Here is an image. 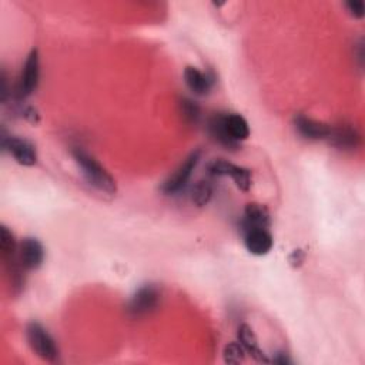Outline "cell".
<instances>
[{
  "label": "cell",
  "instance_id": "obj_18",
  "mask_svg": "<svg viewBox=\"0 0 365 365\" xmlns=\"http://www.w3.org/2000/svg\"><path fill=\"white\" fill-rule=\"evenodd\" d=\"M180 106V113L184 118L185 123L188 124H197L201 118V108L200 106L197 104V101L191 100V98H187V97H182L178 103Z\"/></svg>",
  "mask_w": 365,
  "mask_h": 365
},
{
  "label": "cell",
  "instance_id": "obj_12",
  "mask_svg": "<svg viewBox=\"0 0 365 365\" xmlns=\"http://www.w3.org/2000/svg\"><path fill=\"white\" fill-rule=\"evenodd\" d=\"M224 117H225V113H214L210 118H208V123H207V130H208V134L210 137L218 143L220 145H222L224 148L227 150H238L240 148V143L235 141L230 133L227 131V127H225V121H224Z\"/></svg>",
  "mask_w": 365,
  "mask_h": 365
},
{
  "label": "cell",
  "instance_id": "obj_16",
  "mask_svg": "<svg viewBox=\"0 0 365 365\" xmlns=\"http://www.w3.org/2000/svg\"><path fill=\"white\" fill-rule=\"evenodd\" d=\"M227 131L235 141H244L250 137V125L247 120L237 113H225L224 117Z\"/></svg>",
  "mask_w": 365,
  "mask_h": 365
},
{
  "label": "cell",
  "instance_id": "obj_6",
  "mask_svg": "<svg viewBox=\"0 0 365 365\" xmlns=\"http://www.w3.org/2000/svg\"><path fill=\"white\" fill-rule=\"evenodd\" d=\"M1 147L4 151H9L10 155L20 165L31 167L37 163V151L33 143H30L26 138L7 134L4 128L1 131Z\"/></svg>",
  "mask_w": 365,
  "mask_h": 365
},
{
  "label": "cell",
  "instance_id": "obj_4",
  "mask_svg": "<svg viewBox=\"0 0 365 365\" xmlns=\"http://www.w3.org/2000/svg\"><path fill=\"white\" fill-rule=\"evenodd\" d=\"M207 173L211 177H231L237 188L244 192L250 191L252 184L251 170L241 165H235L224 158H217L210 161L207 165Z\"/></svg>",
  "mask_w": 365,
  "mask_h": 365
},
{
  "label": "cell",
  "instance_id": "obj_14",
  "mask_svg": "<svg viewBox=\"0 0 365 365\" xmlns=\"http://www.w3.org/2000/svg\"><path fill=\"white\" fill-rule=\"evenodd\" d=\"M244 245L252 255H267L274 245V240L268 230H254L244 234Z\"/></svg>",
  "mask_w": 365,
  "mask_h": 365
},
{
  "label": "cell",
  "instance_id": "obj_23",
  "mask_svg": "<svg viewBox=\"0 0 365 365\" xmlns=\"http://www.w3.org/2000/svg\"><path fill=\"white\" fill-rule=\"evenodd\" d=\"M271 362L274 364H281V365H285V364H291V359L285 355V352H278L272 359Z\"/></svg>",
  "mask_w": 365,
  "mask_h": 365
},
{
  "label": "cell",
  "instance_id": "obj_21",
  "mask_svg": "<svg viewBox=\"0 0 365 365\" xmlns=\"http://www.w3.org/2000/svg\"><path fill=\"white\" fill-rule=\"evenodd\" d=\"M19 113L21 114V117H23L26 121H29V123H31V124H34V125L40 121V113H38V110H37L34 106L27 104V106H24V107H20Z\"/></svg>",
  "mask_w": 365,
  "mask_h": 365
},
{
  "label": "cell",
  "instance_id": "obj_7",
  "mask_svg": "<svg viewBox=\"0 0 365 365\" xmlns=\"http://www.w3.org/2000/svg\"><path fill=\"white\" fill-rule=\"evenodd\" d=\"M201 158V151L200 150H195L192 151L181 164L180 167L161 184L160 190L167 194V195H173V194H177L180 192L185 185L187 182L190 181L191 175H192V171L195 170L198 161Z\"/></svg>",
  "mask_w": 365,
  "mask_h": 365
},
{
  "label": "cell",
  "instance_id": "obj_10",
  "mask_svg": "<svg viewBox=\"0 0 365 365\" xmlns=\"http://www.w3.org/2000/svg\"><path fill=\"white\" fill-rule=\"evenodd\" d=\"M294 127L297 130V133L307 138V140H327L329 137L331 133V125L322 123V121H317L314 118H309L304 114H298L294 118Z\"/></svg>",
  "mask_w": 365,
  "mask_h": 365
},
{
  "label": "cell",
  "instance_id": "obj_17",
  "mask_svg": "<svg viewBox=\"0 0 365 365\" xmlns=\"http://www.w3.org/2000/svg\"><path fill=\"white\" fill-rule=\"evenodd\" d=\"M214 194V187L212 182L210 180H200L198 182H195V185L192 187V194H191V200L197 207H205Z\"/></svg>",
  "mask_w": 365,
  "mask_h": 365
},
{
  "label": "cell",
  "instance_id": "obj_2",
  "mask_svg": "<svg viewBox=\"0 0 365 365\" xmlns=\"http://www.w3.org/2000/svg\"><path fill=\"white\" fill-rule=\"evenodd\" d=\"M26 338L31 351L47 362L58 361V346L48 331L38 322H30L26 327Z\"/></svg>",
  "mask_w": 365,
  "mask_h": 365
},
{
  "label": "cell",
  "instance_id": "obj_5",
  "mask_svg": "<svg viewBox=\"0 0 365 365\" xmlns=\"http://www.w3.org/2000/svg\"><path fill=\"white\" fill-rule=\"evenodd\" d=\"M38 77H40V61H38V51L36 48H33L27 58L26 63L23 66L16 91L13 98L17 103H21L24 98H27L29 96H31L38 84Z\"/></svg>",
  "mask_w": 365,
  "mask_h": 365
},
{
  "label": "cell",
  "instance_id": "obj_15",
  "mask_svg": "<svg viewBox=\"0 0 365 365\" xmlns=\"http://www.w3.org/2000/svg\"><path fill=\"white\" fill-rule=\"evenodd\" d=\"M237 338H238V342L242 345V348L245 349V352L248 355H251L255 361L258 362H265L268 364L269 359L264 355L262 349L259 348L258 345V341H257V336L254 334V331L251 329L250 325L247 324H241L238 327V331H237Z\"/></svg>",
  "mask_w": 365,
  "mask_h": 365
},
{
  "label": "cell",
  "instance_id": "obj_3",
  "mask_svg": "<svg viewBox=\"0 0 365 365\" xmlns=\"http://www.w3.org/2000/svg\"><path fill=\"white\" fill-rule=\"evenodd\" d=\"M161 301V289L155 284H145L138 288L127 304V314L131 318H143L153 314Z\"/></svg>",
  "mask_w": 365,
  "mask_h": 365
},
{
  "label": "cell",
  "instance_id": "obj_13",
  "mask_svg": "<svg viewBox=\"0 0 365 365\" xmlns=\"http://www.w3.org/2000/svg\"><path fill=\"white\" fill-rule=\"evenodd\" d=\"M327 140L331 143V145L336 147L338 150L352 151L359 145L361 135L355 127L344 124V125L332 127L329 137Z\"/></svg>",
  "mask_w": 365,
  "mask_h": 365
},
{
  "label": "cell",
  "instance_id": "obj_9",
  "mask_svg": "<svg viewBox=\"0 0 365 365\" xmlns=\"http://www.w3.org/2000/svg\"><path fill=\"white\" fill-rule=\"evenodd\" d=\"M271 221H269V212L267 207L258 202H250L247 204L244 210V215L241 220V231L242 235L248 231L254 230H268Z\"/></svg>",
  "mask_w": 365,
  "mask_h": 365
},
{
  "label": "cell",
  "instance_id": "obj_11",
  "mask_svg": "<svg viewBox=\"0 0 365 365\" xmlns=\"http://www.w3.org/2000/svg\"><path fill=\"white\" fill-rule=\"evenodd\" d=\"M184 81L194 94L205 96L214 87L215 76L212 73H204L197 67L187 66L184 68Z\"/></svg>",
  "mask_w": 365,
  "mask_h": 365
},
{
  "label": "cell",
  "instance_id": "obj_20",
  "mask_svg": "<svg viewBox=\"0 0 365 365\" xmlns=\"http://www.w3.org/2000/svg\"><path fill=\"white\" fill-rule=\"evenodd\" d=\"M345 7L354 19H362L365 14V6L362 0H348L345 1Z\"/></svg>",
  "mask_w": 365,
  "mask_h": 365
},
{
  "label": "cell",
  "instance_id": "obj_22",
  "mask_svg": "<svg viewBox=\"0 0 365 365\" xmlns=\"http://www.w3.org/2000/svg\"><path fill=\"white\" fill-rule=\"evenodd\" d=\"M305 257H307L305 251L301 250V248H297V250H294V251L288 255V262H289V265H291L292 268H298V267H301V265L304 264Z\"/></svg>",
  "mask_w": 365,
  "mask_h": 365
},
{
  "label": "cell",
  "instance_id": "obj_8",
  "mask_svg": "<svg viewBox=\"0 0 365 365\" xmlns=\"http://www.w3.org/2000/svg\"><path fill=\"white\" fill-rule=\"evenodd\" d=\"M19 261L24 269H37L44 261V247L34 237H26L19 244Z\"/></svg>",
  "mask_w": 365,
  "mask_h": 365
},
{
  "label": "cell",
  "instance_id": "obj_1",
  "mask_svg": "<svg viewBox=\"0 0 365 365\" xmlns=\"http://www.w3.org/2000/svg\"><path fill=\"white\" fill-rule=\"evenodd\" d=\"M71 155L76 164L78 165L87 184H90L93 188L98 190L100 192H104L108 195H114L117 192L115 180L91 154H88L80 147H74L71 150Z\"/></svg>",
  "mask_w": 365,
  "mask_h": 365
},
{
  "label": "cell",
  "instance_id": "obj_19",
  "mask_svg": "<svg viewBox=\"0 0 365 365\" xmlns=\"http://www.w3.org/2000/svg\"><path fill=\"white\" fill-rule=\"evenodd\" d=\"M245 349L242 348V345L235 341V342H228L225 346H224V351H222V358H224V362L227 364H241L245 361Z\"/></svg>",
  "mask_w": 365,
  "mask_h": 365
}]
</instances>
